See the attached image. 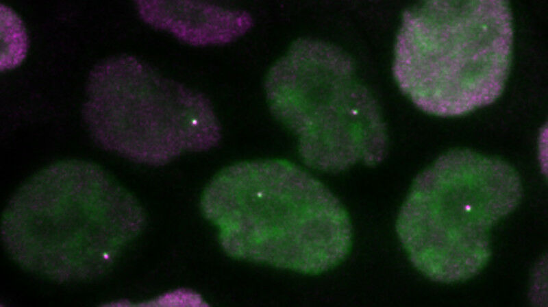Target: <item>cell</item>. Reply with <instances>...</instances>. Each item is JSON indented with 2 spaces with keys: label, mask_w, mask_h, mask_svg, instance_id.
Listing matches in <instances>:
<instances>
[{
  "label": "cell",
  "mask_w": 548,
  "mask_h": 307,
  "mask_svg": "<svg viewBox=\"0 0 548 307\" xmlns=\"http://www.w3.org/2000/svg\"><path fill=\"white\" fill-rule=\"evenodd\" d=\"M145 223L138 199L103 167L64 160L17 189L1 230L5 251L21 269L49 281L77 283L108 273Z\"/></svg>",
  "instance_id": "1"
},
{
  "label": "cell",
  "mask_w": 548,
  "mask_h": 307,
  "mask_svg": "<svg viewBox=\"0 0 548 307\" xmlns=\"http://www.w3.org/2000/svg\"><path fill=\"white\" fill-rule=\"evenodd\" d=\"M229 256L319 275L353 246L349 213L319 180L284 159L243 161L220 171L201 198Z\"/></svg>",
  "instance_id": "2"
},
{
  "label": "cell",
  "mask_w": 548,
  "mask_h": 307,
  "mask_svg": "<svg viewBox=\"0 0 548 307\" xmlns=\"http://www.w3.org/2000/svg\"><path fill=\"white\" fill-rule=\"evenodd\" d=\"M512 43L508 1L420 2L403 14L393 75L402 93L423 112L464 115L501 95Z\"/></svg>",
  "instance_id": "3"
},
{
  "label": "cell",
  "mask_w": 548,
  "mask_h": 307,
  "mask_svg": "<svg viewBox=\"0 0 548 307\" xmlns=\"http://www.w3.org/2000/svg\"><path fill=\"white\" fill-rule=\"evenodd\" d=\"M522 195L519 175L507 162L453 149L415 177L396 232L423 275L441 283L462 282L487 265L491 229L516 208Z\"/></svg>",
  "instance_id": "4"
},
{
  "label": "cell",
  "mask_w": 548,
  "mask_h": 307,
  "mask_svg": "<svg viewBox=\"0 0 548 307\" xmlns=\"http://www.w3.org/2000/svg\"><path fill=\"white\" fill-rule=\"evenodd\" d=\"M264 87L272 114L297 137L309 168L337 173L384 159L388 136L379 105L337 47L295 42L270 69Z\"/></svg>",
  "instance_id": "5"
},
{
  "label": "cell",
  "mask_w": 548,
  "mask_h": 307,
  "mask_svg": "<svg viewBox=\"0 0 548 307\" xmlns=\"http://www.w3.org/2000/svg\"><path fill=\"white\" fill-rule=\"evenodd\" d=\"M82 114L100 147L148 165L208 150L221 137L208 98L131 56L95 66Z\"/></svg>",
  "instance_id": "6"
},
{
  "label": "cell",
  "mask_w": 548,
  "mask_h": 307,
  "mask_svg": "<svg viewBox=\"0 0 548 307\" xmlns=\"http://www.w3.org/2000/svg\"><path fill=\"white\" fill-rule=\"evenodd\" d=\"M149 25L196 47L229 44L249 32L253 18L242 9L198 1H138Z\"/></svg>",
  "instance_id": "7"
}]
</instances>
